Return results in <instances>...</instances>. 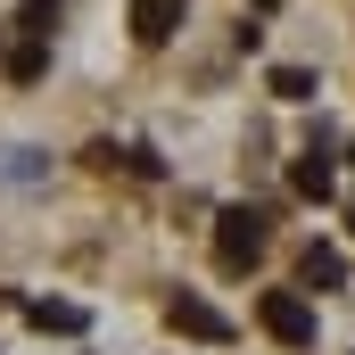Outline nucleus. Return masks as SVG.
Instances as JSON below:
<instances>
[{"mask_svg":"<svg viewBox=\"0 0 355 355\" xmlns=\"http://www.w3.org/2000/svg\"><path fill=\"white\" fill-rule=\"evenodd\" d=\"M8 75H17V83H42V75H50V42H33V33H25V42H17V58H8Z\"/></svg>","mask_w":355,"mask_h":355,"instance_id":"nucleus-9","label":"nucleus"},{"mask_svg":"<svg viewBox=\"0 0 355 355\" xmlns=\"http://www.w3.org/2000/svg\"><path fill=\"white\" fill-rule=\"evenodd\" d=\"M257 322H265V339H281V347H314V306L297 289H265L257 297Z\"/></svg>","mask_w":355,"mask_h":355,"instance_id":"nucleus-2","label":"nucleus"},{"mask_svg":"<svg viewBox=\"0 0 355 355\" xmlns=\"http://www.w3.org/2000/svg\"><path fill=\"white\" fill-rule=\"evenodd\" d=\"M166 322H174L182 339H207V347H223V339H232V322H223L198 289H174V297H166Z\"/></svg>","mask_w":355,"mask_h":355,"instance_id":"nucleus-3","label":"nucleus"},{"mask_svg":"<svg viewBox=\"0 0 355 355\" xmlns=\"http://www.w3.org/2000/svg\"><path fill=\"white\" fill-rule=\"evenodd\" d=\"M25 314H33V331H58V339H75V331H83V322H91V314H83V306H75V297H33Z\"/></svg>","mask_w":355,"mask_h":355,"instance_id":"nucleus-6","label":"nucleus"},{"mask_svg":"<svg viewBox=\"0 0 355 355\" xmlns=\"http://www.w3.org/2000/svg\"><path fill=\"white\" fill-rule=\"evenodd\" d=\"M265 207H223V215H215V265L223 272H248L257 265V257H265Z\"/></svg>","mask_w":355,"mask_h":355,"instance_id":"nucleus-1","label":"nucleus"},{"mask_svg":"<svg viewBox=\"0 0 355 355\" xmlns=\"http://www.w3.org/2000/svg\"><path fill=\"white\" fill-rule=\"evenodd\" d=\"M58 17H67V0H17V33H33V42H50Z\"/></svg>","mask_w":355,"mask_h":355,"instance_id":"nucleus-8","label":"nucleus"},{"mask_svg":"<svg viewBox=\"0 0 355 355\" xmlns=\"http://www.w3.org/2000/svg\"><path fill=\"white\" fill-rule=\"evenodd\" d=\"M297 281H306V289H347V257H339L331 240H306V248H297Z\"/></svg>","mask_w":355,"mask_h":355,"instance_id":"nucleus-4","label":"nucleus"},{"mask_svg":"<svg viewBox=\"0 0 355 355\" xmlns=\"http://www.w3.org/2000/svg\"><path fill=\"white\" fill-rule=\"evenodd\" d=\"M257 8H281V0H257Z\"/></svg>","mask_w":355,"mask_h":355,"instance_id":"nucleus-11","label":"nucleus"},{"mask_svg":"<svg viewBox=\"0 0 355 355\" xmlns=\"http://www.w3.org/2000/svg\"><path fill=\"white\" fill-rule=\"evenodd\" d=\"M174 25H182V0H132V42H174Z\"/></svg>","mask_w":355,"mask_h":355,"instance_id":"nucleus-5","label":"nucleus"},{"mask_svg":"<svg viewBox=\"0 0 355 355\" xmlns=\"http://www.w3.org/2000/svg\"><path fill=\"white\" fill-rule=\"evenodd\" d=\"M289 182H297V198H331V190H339V174H331V157H322V149H306V157L289 166Z\"/></svg>","mask_w":355,"mask_h":355,"instance_id":"nucleus-7","label":"nucleus"},{"mask_svg":"<svg viewBox=\"0 0 355 355\" xmlns=\"http://www.w3.org/2000/svg\"><path fill=\"white\" fill-rule=\"evenodd\" d=\"M272 91H281V99H314V75H306V67H272Z\"/></svg>","mask_w":355,"mask_h":355,"instance_id":"nucleus-10","label":"nucleus"}]
</instances>
